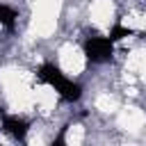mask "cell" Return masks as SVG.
<instances>
[{"label":"cell","mask_w":146,"mask_h":146,"mask_svg":"<svg viewBox=\"0 0 146 146\" xmlns=\"http://www.w3.org/2000/svg\"><path fill=\"white\" fill-rule=\"evenodd\" d=\"M112 52H114V41H112L110 36H91V39H87V43H84V55H87V59H91L94 64L107 62V59L112 57Z\"/></svg>","instance_id":"2"},{"label":"cell","mask_w":146,"mask_h":146,"mask_svg":"<svg viewBox=\"0 0 146 146\" xmlns=\"http://www.w3.org/2000/svg\"><path fill=\"white\" fill-rule=\"evenodd\" d=\"M2 130L9 132L14 139H25V135L30 130V123L21 116H2Z\"/></svg>","instance_id":"3"},{"label":"cell","mask_w":146,"mask_h":146,"mask_svg":"<svg viewBox=\"0 0 146 146\" xmlns=\"http://www.w3.org/2000/svg\"><path fill=\"white\" fill-rule=\"evenodd\" d=\"M130 34H132V30H130V27H125V25H114V27L110 30V34H107V36L116 43V41H121V39H125V36H130Z\"/></svg>","instance_id":"5"},{"label":"cell","mask_w":146,"mask_h":146,"mask_svg":"<svg viewBox=\"0 0 146 146\" xmlns=\"http://www.w3.org/2000/svg\"><path fill=\"white\" fill-rule=\"evenodd\" d=\"M0 25H5L7 30H14V25H16V11L11 7H7L5 2H0Z\"/></svg>","instance_id":"4"},{"label":"cell","mask_w":146,"mask_h":146,"mask_svg":"<svg viewBox=\"0 0 146 146\" xmlns=\"http://www.w3.org/2000/svg\"><path fill=\"white\" fill-rule=\"evenodd\" d=\"M39 80L41 82H46L48 87H52L66 103H73V100H80V96H82V87L78 84V82H73V80H68L55 64H43L41 68H39Z\"/></svg>","instance_id":"1"}]
</instances>
